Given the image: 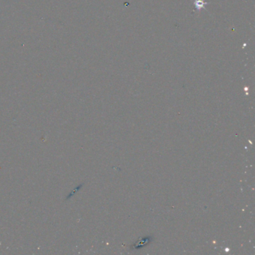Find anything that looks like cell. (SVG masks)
<instances>
[{
    "instance_id": "obj_2",
    "label": "cell",
    "mask_w": 255,
    "mask_h": 255,
    "mask_svg": "<svg viewBox=\"0 0 255 255\" xmlns=\"http://www.w3.org/2000/svg\"><path fill=\"white\" fill-rule=\"evenodd\" d=\"M194 4H195V8L198 10L202 9V8H205V5H208L209 3L204 2V0H195L194 1Z\"/></svg>"
},
{
    "instance_id": "obj_1",
    "label": "cell",
    "mask_w": 255,
    "mask_h": 255,
    "mask_svg": "<svg viewBox=\"0 0 255 255\" xmlns=\"http://www.w3.org/2000/svg\"><path fill=\"white\" fill-rule=\"evenodd\" d=\"M153 240H154V238H153V236L141 237L130 246L131 250H138V249H142L144 246L151 243Z\"/></svg>"
}]
</instances>
